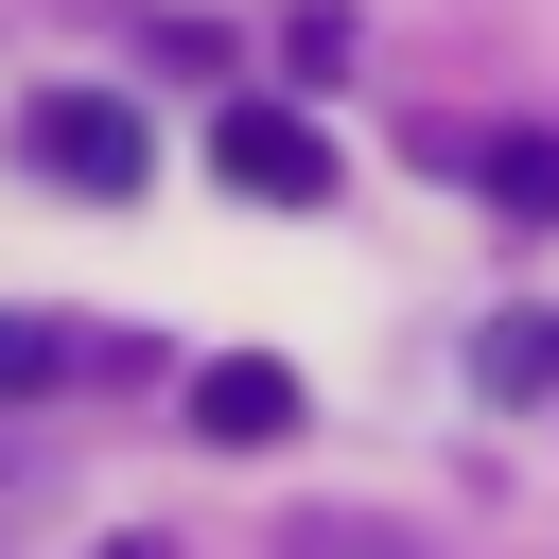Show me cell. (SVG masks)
I'll return each instance as SVG.
<instances>
[{
    "mask_svg": "<svg viewBox=\"0 0 559 559\" xmlns=\"http://www.w3.org/2000/svg\"><path fill=\"white\" fill-rule=\"evenodd\" d=\"M17 140H35V175H52V192H140V175H157L140 105H105V87H52V105L17 122Z\"/></svg>",
    "mask_w": 559,
    "mask_h": 559,
    "instance_id": "6da1fadb",
    "label": "cell"
},
{
    "mask_svg": "<svg viewBox=\"0 0 559 559\" xmlns=\"http://www.w3.org/2000/svg\"><path fill=\"white\" fill-rule=\"evenodd\" d=\"M314 402H297V367L280 349H210L192 367V437H227V454H262V437H297Z\"/></svg>",
    "mask_w": 559,
    "mask_h": 559,
    "instance_id": "3957f363",
    "label": "cell"
},
{
    "mask_svg": "<svg viewBox=\"0 0 559 559\" xmlns=\"http://www.w3.org/2000/svg\"><path fill=\"white\" fill-rule=\"evenodd\" d=\"M472 192L507 210V227H559V140L524 122V140H472Z\"/></svg>",
    "mask_w": 559,
    "mask_h": 559,
    "instance_id": "277c9868",
    "label": "cell"
},
{
    "mask_svg": "<svg viewBox=\"0 0 559 559\" xmlns=\"http://www.w3.org/2000/svg\"><path fill=\"white\" fill-rule=\"evenodd\" d=\"M210 175H227L245 210H314V192H332V140H314L297 105H227V122H210Z\"/></svg>",
    "mask_w": 559,
    "mask_h": 559,
    "instance_id": "7a4b0ae2",
    "label": "cell"
},
{
    "mask_svg": "<svg viewBox=\"0 0 559 559\" xmlns=\"http://www.w3.org/2000/svg\"><path fill=\"white\" fill-rule=\"evenodd\" d=\"M17 507H52V454H35V437H0V524H17Z\"/></svg>",
    "mask_w": 559,
    "mask_h": 559,
    "instance_id": "52a82bcc",
    "label": "cell"
},
{
    "mask_svg": "<svg viewBox=\"0 0 559 559\" xmlns=\"http://www.w3.org/2000/svg\"><path fill=\"white\" fill-rule=\"evenodd\" d=\"M472 367H489L507 402H542V384H559V314H489V332H472Z\"/></svg>",
    "mask_w": 559,
    "mask_h": 559,
    "instance_id": "5b68a950",
    "label": "cell"
},
{
    "mask_svg": "<svg viewBox=\"0 0 559 559\" xmlns=\"http://www.w3.org/2000/svg\"><path fill=\"white\" fill-rule=\"evenodd\" d=\"M35 384H70V332L52 314H0V402H35Z\"/></svg>",
    "mask_w": 559,
    "mask_h": 559,
    "instance_id": "8992f818",
    "label": "cell"
},
{
    "mask_svg": "<svg viewBox=\"0 0 559 559\" xmlns=\"http://www.w3.org/2000/svg\"><path fill=\"white\" fill-rule=\"evenodd\" d=\"M105 559H175V542H105Z\"/></svg>",
    "mask_w": 559,
    "mask_h": 559,
    "instance_id": "ba28073f",
    "label": "cell"
}]
</instances>
